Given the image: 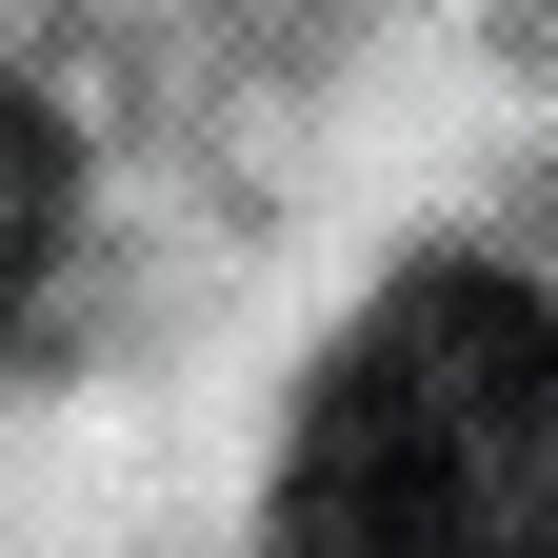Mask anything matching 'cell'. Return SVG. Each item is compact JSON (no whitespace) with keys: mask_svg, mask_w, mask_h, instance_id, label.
<instances>
[{"mask_svg":"<svg viewBox=\"0 0 558 558\" xmlns=\"http://www.w3.org/2000/svg\"><path fill=\"white\" fill-rule=\"evenodd\" d=\"M558 538V339L519 279H399L279 459V558H538Z\"/></svg>","mask_w":558,"mask_h":558,"instance_id":"1","label":"cell"},{"mask_svg":"<svg viewBox=\"0 0 558 558\" xmlns=\"http://www.w3.org/2000/svg\"><path fill=\"white\" fill-rule=\"evenodd\" d=\"M60 199H81V160H60V120L0 81V319H21V279L60 259Z\"/></svg>","mask_w":558,"mask_h":558,"instance_id":"2","label":"cell"}]
</instances>
